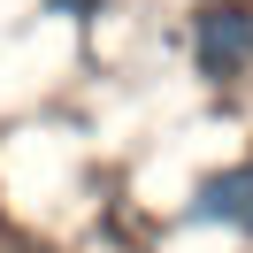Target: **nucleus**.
I'll list each match as a JSON object with an SVG mask.
<instances>
[{
  "instance_id": "f257e3e1",
  "label": "nucleus",
  "mask_w": 253,
  "mask_h": 253,
  "mask_svg": "<svg viewBox=\"0 0 253 253\" xmlns=\"http://www.w3.org/2000/svg\"><path fill=\"white\" fill-rule=\"evenodd\" d=\"M192 69L207 84L253 69V8L246 0H207L200 16H192Z\"/></svg>"
},
{
  "instance_id": "7ed1b4c3",
  "label": "nucleus",
  "mask_w": 253,
  "mask_h": 253,
  "mask_svg": "<svg viewBox=\"0 0 253 253\" xmlns=\"http://www.w3.org/2000/svg\"><path fill=\"white\" fill-rule=\"evenodd\" d=\"M46 8H54V16H77V23H84V16H100L108 0H46Z\"/></svg>"
},
{
  "instance_id": "f03ea898",
  "label": "nucleus",
  "mask_w": 253,
  "mask_h": 253,
  "mask_svg": "<svg viewBox=\"0 0 253 253\" xmlns=\"http://www.w3.org/2000/svg\"><path fill=\"white\" fill-rule=\"evenodd\" d=\"M184 215H192V222H230V230H253V161H238V169L207 176L200 200H192Z\"/></svg>"
}]
</instances>
